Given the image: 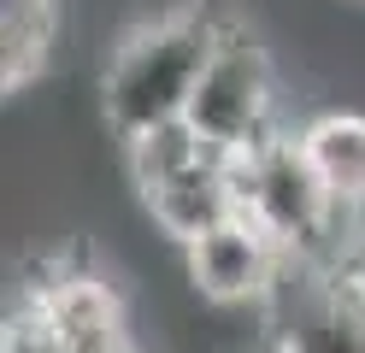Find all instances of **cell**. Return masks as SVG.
Here are the masks:
<instances>
[{
  "label": "cell",
  "mask_w": 365,
  "mask_h": 353,
  "mask_svg": "<svg viewBox=\"0 0 365 353\" xmlns=\"http://www.w3.org/2000/svg\"><path fill=\"white\" fill-rule=\"evenodd\" d=\"M224 12L212 6H171L148 24H135L130 36H118V47L101 65V118L118 141H135L159 124L189 118V101L207 65L224 41Z\"/></svg>",
  "instance_id": "cell-1"
},
{
  "label": "cell",
  "mask_w": 365,
  "mask_h": 353,
  "mask_svg": "<svg viewBox=\"0 0 365 353\" xmlns=\"http://www.w3.org/2000/svg\"><path fill=\"white\" fill-rule=\"evenodd\" d=\"M236 195H242V212L289 259H330L336 253L341 212L312 171V159L301 148V130H283L265 148H254L247 159H236Z\"/></svg>",
  "instance_id": "cell-2"
},
{
  "label": "cell",
  "mask_w": 365,
  "mask_h": 353,
  "mask_svg": "<svg viewBox=\"0 0 365 353\" xmlns=\"http://www.w3.org/2000/svg\"><path fill=\"white\" fill-rule=\"evenodd\" d=\"M189 124L218 159H247L271 135H283L277 77H271V59L247 24H224V41L189 101Z\"/></svg>",
  "instance_id": "cell-3"
},
{
  "label": "cell",
  "mask_w": 365,
  "mask_h": 353,
  "mask_svg": "<svg viewBox=\"0 0 365 353\" xmlns=\"http://www.w3.org/2000/svg\"><path fill=\"white\" fill-rule=\"evenodd\" d=\"M259 318L265 353H365V306L330 259H283Z\"/></svg>",
  "instance_id": "cell-4"
},
{
  "label": "cell",
  "mask_w": 365,
  "mask_h": 353,
  "mask_svg": "<svg viewBox=\"0 0 365 353\" xmlns=\"http://www.w3.org/2000/svg\"><path fill=\"white\" fill-rule=\"evenodd\" d=\"M18 300L36 306V318L48 324V336L59 342V353H135L124 295L112 289L101 271L59 265L53 277L30 282Z\"/></svg>",
  "instance_id": "cell-5"
},
{
  "label": "cell",
  "mask_w": 365,
  "mask_h": 353,
  "mask_svg": "<svg viewBox=\"0 0 365 353\" xmlns=\"http://www.w3.org/2000/svg\"><path fill=\"white\" fill-rule=\"evenodd\" d=\"M283 247L271 235L236 212L230 224H218L212 235H200L195 247H182V265H189V282L200 300L212 306H265V295L277 289L283 277Z\"/></svg>",
  "instance_id": "cell-6"
},
{
  "label": "cell",
  "mask_w": 365,
  "mask_h": 353,
  "mask_svg": "<svg viewBox=\"0 0 365 353\" xmlns=\"http://www.w3.org/2000/svg\"><path fill=\"white\" fill-rule=\"evenodd\" d=\"M148 218L159 235H171L177 247H195L200 235H212L218 224H230L242 212V195H236V159H207L195 165L189 177L165 183L159 195L142 200Z\"/></svg>",
  "instance_id": "cell-7"
},
{
  "label": "cell",
  "mask_w": 365,
  "mask_h": 353,
  "mask_svg": "<svg viewBox=\"0 0 365 353\" xmlns=\"http://www.w3.org/2000/svg\"><path fill=\"white\" fill-rule=\"evenodd\" d=\"M301 148L341 212V230L365 224V112H318L301 124Z\"/></svg>",
  "instance_id": "cell-8"
},
{
  "label": "cell",
  "mask_w": 365,
  "mask_h": 353,
  "mask_svg": "<svg viewBox=\"0 0 365 353\" xmlns=\"http://www.w3.org/2000/svg\"><path fill=\"white\" fill-rule=\"evenodd\" d=\"M207 159H218V153L195 135L189 118H177V124H159V130H148V135L124 141V171H130V183H135V188H142V200H148V195H159L165 183L189 177L195 165H207Z\"/></svg>",
  "instance_id": "cell-9"
},
{
  "label": "cell",
  "mask_w": 365,
  "mask_h": 353,
  "mask_svg": "<svg viewBox=\"0 0 365 353\" xmlns=\"http://www.w3.org/2000/svg\"><path fill=\"white\" fill-rule=\"evenodd\" d=\"M59 41V6H0V83L6 94L41 83Z\"/></svg>",
  "instance_id": "cell-10"
},
{
  "label": "cell",
  "mask_w": 365,
  "mask_h": 353,
  "mask_svg": "<svg viewBox=\"0 0 365 353\" xmlns=\"http://www.w3.org/2000/svg\"><path fill=\"white\" fill-rule=\"evenodd\" d=\"M330 265H336V277L354 289V300L365 306V224H348V230H341V242H336V253H330Z\"/></svg>",
  "instance_id": "cell-11"
}]
</instances>
